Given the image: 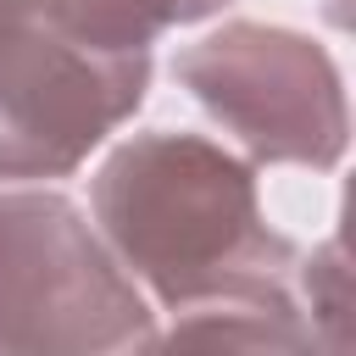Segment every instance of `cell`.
I'll use <instances>...</instances> for the list:
<instances>
[{"label":"cell","mask_w":356,"mask_h":356,"mask_svg":"<svg viewBox=\"0 0 356 356\" xmlns=\"http://www.w3.org/2000/svg\"><path fill=\"white\" fill-rule=\"evenodd\" d=\"M150 345V306L100 228L56 189L0 195V350L106 356Z\"/></svg>","instance_id":"cell-2"},{"label":"cell","mask_w":356,"mask_h":356,"mask_svg":"<svg viewBox=\"0 0 356 356\" xmlns=\"http://www.w3.org/2000/svg\"><path fill=\"white\" fill-rule=\"evenodd\" d=\"M156 345H239V350H306L317 345L295 278L289 284H239L217 289L206 300H189L172 312V328L156 334Z\"/></svg>","instance_id":"cell-5"},{"label":"cell","mask_w":356,"mask_h":356,"mask_svg":"<svg viewBox=\"0 0 356 356\" xmlns=\"http://www.w3.org/2000/svg\"><path fill=\"white\" fill-rule=\"evenodd\" d=\"M172 78L267 167H334L350 139L334 56L273 22H222L178 50Z\"/></svg>","instance_id":"cell-4"},{"label":"cell","mask_w":356,"mask_h":356,"mask_svg":"<svg viewBox=\"0 0 356 356\" xmlns=\"http://www.w3.org/2000/svg\"><path fill=\"white\" fill-rule=\"evenodd\" d=\"M44 17H56L67 33H78L95 50H150L167 28L200 22L211 11H222L228 0H33Z\"/></svg>","instance_id":"cell-6"},{"label":"cell","mask_w":356,"mask_h":356,"mask_svg":"<svg viewBox=\"0 0 356 356\" xmlns=\"http://www.w3.org/2000/svg\"><path fill=\"white\" fill-rule=\"evenodd\" d=\"M111 256L167 312L239 284H289L295 245L267 228L256 172L200 134H134L89 184Z\"/></svg>","instance_id":"cell-1"},{"label":"cell","mask_w":356,"mask_h":356,"mask_svg":"<svg viewBox=\"0 0 356 356\" xmlns=\"http://www.w3.org/2000/svg\"><path fill=\"white\" fill-rule=\"evenodd\" d=\"M150 89V50H95L33 0H0V178H67Z\"/></svg>","instance_id":"cell-3"}]
</instances>
